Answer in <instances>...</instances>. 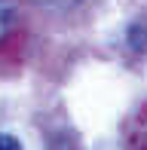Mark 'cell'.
<instances>
[{
	"instance_id": "1",
	"label": "cell",
	"mask_w": 147,
	"mask_h": 150,
	"mask_svg": "<svg viewBox=\"0 0 147 150\" xmlns=\"http://www.w3.org/2000/svg\"><path fill=\"white\" fill-rule=\"evenodd\" d=\"M12 22H16V3L12 0H0V40L12 31Z\"/></svg>"
},
{
	"instance_id": "3",
	"label": "cell",
	"mask_w": 147,
	"mask_h": 150,
	"mask_svg": "<svg viewBox=\"0 0 147 150\" xmlns=\"http://www.w3.org/2000/svg\"><path fill=\"white\" fill-rule=\"evenodd\" d=\"M43 3H49V6H55V9H68V6H77L80 0H43Z\"/></svg>"
},
{
	"instance_id": "2",
	"label": "cell",
	"mask_w": 147,
	"mask_h": 150,
	"mask_svg": "<svg viewBox=\"0 0 147 150\" xmlns=\"http://www.w3.org/2000/svg\"><path fill=\"white\" fill-rule=\"evenodd\" d=\"M22 144H18L12 135H0V150H18Z\"/></svg>"
}]
</instances>
